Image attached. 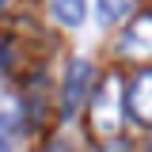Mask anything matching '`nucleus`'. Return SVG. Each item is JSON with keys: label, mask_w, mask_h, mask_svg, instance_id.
<instances>
[{"label": "nucleus", "mask_w": 152, "mask_h": 152, "mask_svg": "<svg viewBox=\"0 0 152 152\" xmlns=\"http://www.w3.org/2000/svg\"><path fill=\"white\" fill-rule=\"evenodd\" d=\"M0 4H4V0H0Z\"/></svg>", "instance_id": "nucleus-9"}, {"label": "nucleus", "mask_w": 152, "mask_h": 152, "mask_svg": "<svg viewBox=\"0 0 152 152\" xmlns=\"http://www.w3.org/2000/svg\"><path fill=\"white\" fill-rule=\"evenodd\" d=\"M91 129L95 137H118L122 129V84L114 72L103 80V88L91 99Z\"/></svg>", "instance_id": "nucleus-1"}, {"label": "nucleus", "mask_w": 152, "mask_h": 152, "mask_svg": "<svg viewBox=\"0 0 152 152\" xmlns=\"http://www.w3.org/2000/svg\"><path fill=\"white\" fill-rule=\"evenodd\" d=\"M122 53L126 57H152V15H141L129 27V34L122 38Z\"/></svg>", "instance_id": "nucleus-4"}, {"label": "nucleus", "mask_w": 152, "mask_h": 152, "mask_svg": "<svg viewBox=\"0 0 152 152\" xmlns=\"http://www.w3.org/2000/svg\"><path fill=\"white\" fill-rule=\"evenodd\" d=\"M137 8V0H99V19L103 23H118Z\"/></svg>", "instance_id": "nucleus-6"}, {"label": "nucleus", "mask_w": 152, "mask_h": 152, "mask_svg": "<svg viewBox=\"0 0 152 152\" xmlns=\"http://www.w3.org/2000/svg\"><path fill=\"white\" fill-rule=\"evenodd\" d=\"M148 152H152V141H148Z\"/></svg>", "instance_id": "nucleus-8"}, {"label": "nucleus", "mask_w": 152, "mask_h": 152, "mask_svg": "<svg viewBox=\"0 0 152 152\" xmlns=\"http://www.w3.org/2000/svg\"><path fill=\"white\" fill-rule=\"evenodd\" d=\"M12 148V126H8V118H0V152Z\"/></svg>", "instance_id": "nucleus-7"}, {"label": "nucleus", "mask_w": 152, "mask_h": 152, "mask_svg": "<svg viewBox=\"0 0 152 152\" xmlns=\"http://www.w3.org/2000/svg\"><path fill=\"white\" fill-rule=\"evenodd\" d=\"M88 80H91V65L76 57L72 65H69V76H65V110H69V114L84 103V95H88Z\"/></svg>", "instance_id": "nucleus-3"}, {"label": "nucleus", "mask_w": 152, "mask_h": 152, "mask_svg": "<svg viewBox=\"0 0 152 152\" xmlns=\"http://www.w3.org/2000/svg\"><path fill=\"white\" fill-rule=\"evenodd\" d=\"M50 8H53V15L65 23V27H80L84 15H88V4L84 0H50Z\"/></svg>", "instance_id": "nucleus-5"}, {"label": "nucleus", "mask_w": 152, "mask_h": 152, "mask_svg": "<svg viewBox=\"0 0 152 152\" xmlns=\"http://www.w3.org/2000/svg\"><path fill=\"white\" fill-rule=\"evenodd\" d=\"M126 103H129V110H133V118H137V122L152 126V69H145V72L129 84Z\"/></svg>", "instance_id": "nucleus-2"}]
</instances>
